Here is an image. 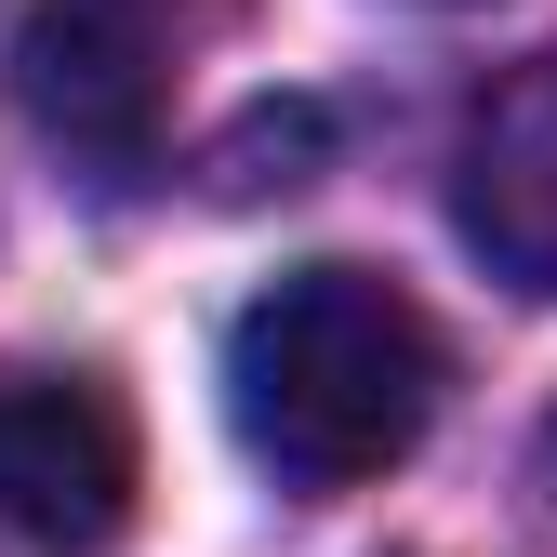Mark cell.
<instances>
[{
	"instance_id": "cell-3",
	"label": "cell",
	"mask_w": 557,
	"mask_h": 557,
	"mask_svg": "<svg viewBox=\"0 0 557 557\" xmlns=\"http://www.w3.org/2000/svg\"><path fill=\"white\" fill-rule=\"evenodd\" d=\"M14 107L40 147H66L94 186H133L160 160V53L133 0H40L14 40Z\"/></svg>"
},
{
	"instance_id": "cell-6",
	"label": "cell",
	"mask_w": 557,
	"mask_h": 557,
	"mask_svg": "<svg viewBox=\"0 0 557 557\" xmlns=\"http://www.w3.org/2000/svg\"><path fill=\"white\" fill-rule=\"evenodd\" d=\"M544 451H557V425H544Z\"/></svg>"
},
{
	"instance_id": "cell-1",
	"label": "cell",
	"mask_w": 557,
	"mask_h": 557,
	"mask_svg": "<svg viewBox=\"0 0 557 557\" xmlns=\"http://www.w3.org/2000/svg\"><path fill=\"white\" fill-rule=\"evenodd\" d=\"M438 385H451V345L438 319L372 265H293L265 278L226 332V425L239 451L278 478V492H359L385 478L411 438L438 425Z\"/></svg>"
},
{
	"instance_id": "cell-5",
	"label": "cell",
	"mask_w": 557,
	"mask_h": 557,
	"mask_svg": "<svg viewBox=\"0 0 557 557\" xmlns=\"http://www.w3.org/2000/svg\"><path fill=\"white\" fill-rule=\"evenodd\" d=\"M319 160H332V107L293 94V107H252L226 147H213V186H226V199H265V186H306Z\"/></svg>"
},
{
	"instance_id": "cell-2",
	"label": "cell",
	"mask_w": 557,
	"mask_h": 557,
	"mask_svg": "<svg viewBox=\"0 0 557 557\" xmlns=\"http://www.w3.org/2000/svg\"><path fill=\"white\" fill-rule=\"evenodd\" d=\"M133 518V411L94 372H0V531L94 557Z\"/></svg>"
},
{
	"instance_id": "cell-4",
	"label": "cell",
	"mask_w": 557,
	"mask_h": 557,
	"mask_svg": "<svg viewBox=\"0 0 557 557\" xmlns=\"http://www.w3.org/2000/svg\"><path fill=\"white\" fill-rule=\"evenodd\" d=\"M451 226L478 239V265L557 306V53L505 66L478 94L465 147H451Z\"/></svg>"
}]
</instances>
